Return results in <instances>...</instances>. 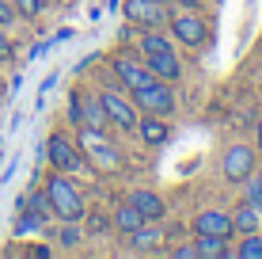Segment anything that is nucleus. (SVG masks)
<instances>
[{
    "label": "nucleus",
    "mask_w": 262,
    "mask_h": 259,
    "mask_svg": "<svg viewBox=\"0 0 262 259\" xmlns=\"http://www.w3.org/2000/svg\"><path fill=\"white\" fill-rule=\"evenodd\" d=\"M46 198H50V213H57L61 221H80L88 213L80 191L72 187V180H65V175H53L46 183Z\"/></svg>",
    "instance_id": "obj_1"
},
{
    "label": "nucleus",
    "mask_w": 262,
    "mask_h": 259,
    "mask_svg": "<svg viewBox=\"0 0 262 259\" xmlns=\"http://www.w3.org/2000/svg\"><path fill=\"white\" fill-rule=\"evenodd\" d=\"M129 92H133V103L144 107V114H171V111H175V95H171L167 80H160L152 73L144 76L141 84H133Z\"/></svg>",
    "instance_id": "obj_2"
},
{
    "label": "nucleus",
    "mask_w": 262,
    "mask_h": 259,
    "mask_svg": "<svg viewBox=\"0 0 262 259\" xmlns=\"http://www.w3.org/2000/svg\"><path fill=\"white\" fill-rule=\"evenodd\" d=\"M221 172H224V180H232V183H247L251 172H255V149L251 145H232L221 160Z\"/></svg>",
    "instance_id": "obj_3"
},
{
    "label": "nucleus",
    "mask_w": 262,
    "mask_h": 259,
    "mask_svg": "<svg viewBox=\"0 0 262 259\" xmlns=\"http://www.w3.org/2000/svg\"><path fill=\"white\" fill-rule=\"evenodd\" d=\"M103 99V111H106V118L114 122L118 130H137V103H129V99H122L118 92H103L99 95Z\"/></svg>",
    "instance_id": "obj_4"
},
{
    "label": "nucleus",
    "mask_w": 262,
    "mask_h": 259,
    "mask_svg": "<svg viewBox=\"0 0 262 259\" xmlns=\"http://www.w3.org/2000/svg\"><path fill=\"white\" fill-rule=\"evenodd\" d=\"M46 153H50V164L57 168V172H76L80 168V153H76V145H72L65 133H53L46 141Z\"/></svg>",
    "instance_id": "obj_5"
},
{
    "label": "nucleus",
    "mask_w": 262,
    "mask_h": 259,
    "mask_svg": "<svg viewBox=\"0 0 262 259\" xmlns=\"http://www.w3.org/2000/svg\"><path fill=\"white\" fill-rule=\"evenodd\" d=\"M125 15H129V23H144V27H160L167 19L164 4H156V0H125Z\"/></svg>",
    "instance_id": "obj_6"
},
{
    "label": "nucleus",
    "mask_w": 262,
    "mask_h": 259,
    "mask_svg": "<svg viewBox=\"0 0 262 259\" xmlns=\"http://www.w3.org/2000/svg\"><path fill=\"white\" fill-rule=\"evenodd\" d=\"M194 233H205V236H232V217L221 210H202L194 217Z\"/></svg>",
    "instance_id": "obj_7"
},
{
    "label": "nucleus",
    "mask_w": 262,
    "mask_h": 259,
    "mask_svg": "<svg viewBox=\"0 0 262 259\" xmlns=\"http://www.w3.org/2000/svg\"><path fill=\"white\" fill-rule=\"evenodd\" d=\"M144 69H148L152 76H160V80H179L183 76V65H179V57L171 50H164V53H148V57H144Z\"/></svg>",
    "instance_id": "obj_8"
},
{
    "label": "nucleus",
    "mask_w": 262,
    "mask_h": 259,
    "mask_svg": "<svg viewBox=\"0 0 262 259\" xmlns=\"http://www.w3.org/2000/svg\"><path fill=\"white\" fill-rule=\"evenodd\" d=\"M171 31H175V38L186 42V46H202L205 42V23L198 19V15H175V19H171Z\"/></svg>",
    "instance_id": "obj_9"
},
{
    "label": "nucleus",
    "mask_w": 262,
    "mask_h": 259,
    "mask_svg": "<svg viewBox=\"0 0 262 259\" xmlns=\"http://www.w3.org/2000/svg\"><path fill=\"white\" fill-rule=\"evenodd\" d=\"M129 202L141 210V217H144V221H160V217L167 213L164 198H160V194H152V191H133V194H129Z\"/></svg>",
    "instance_id": "obj_10"
},
{
    "label": "nucleus",
    "mask_w": 262,
    "mask_h": 259,
    "mask_svg": "<svg viewBox=\"0 0 262 259\" xmlns=\"http://www.w3.org/2000/svg\"><path fill=\"white\" fill-rule=\"evenodd\" d=\"M111 225L122 229V233H133V229L144 225V217H141V210L133 206V202H125V206H118V210L111 213Z\"/></svg>",
    "instance_id": "obj_11"
},
{
    "label": "nucleus",
    "mask_w": 262,
    "mask_h": 259,
    "mask_svg": "<svg viewBox=\"0 0 262 259\" xmlns=\"http://www.w3.org/2000/svg\"><path fill=\"white\" fill-rule=\"evenodd\" d=\"M80 118H84L80 126H92V130H103L106 122H111V118H106V111H103V99H92V95L80 103Z\"/></svg>",
    "instance_id": "obj_12"
},
{
    "label": "nucleus",
    "mask_w": 262,
    "mask_h": 259,
    "mask_svg": "<svg viewBox=\"0 0 262 259\" xmlns=\"http://www.w3.org/2000/svg\"><path fill=\"white\" fill-rule=\"evenodd\" d=\"M258 225H262V213L251 206V202H247V206H239L236 217H232V233H243V236H247V233H258Z\"/></svg>",
    "instance_id": "obj_13"
},
{
    "label": "nucleus",
    "mask_w": 262,
    "mask_h": 259,
    "mask_svg": "<svg viewBox=\"0 0 262 259\" xmlns=\"http://www.w3.org/2000/svg\"><path fill=\"white\" fill-rule=\"evenodd\" d=\"M137 133L144 137V145H164L167 141V122L164 118H137Z\"/></svg>",
    "instance_id": "obj_14"
},
{
    "label": "nucleus",
    "mask_w": 262,
    "mask_h": 259,
    "mask_svg": "<svg viewBox=\"0 0 262 259\" xmlns=\"http://www.w3.org/2000/svg\"><path fill=\"white\" fill-rule=\"evenodd\" d=\"M194 248H198V255H202V259H224V255H228L224 236H205V233H198Z\"/></svg>",
    "instance_id": "obj_15"
},
{
    "label": "nucleus",
    "mask_w": 262,
    "mask_h": 259,
    "mask_svg": "<svg viewBox=\"0 0 262 259\" xmlns=\"http://www.w3.org/2000/svg\"><path fill=\"white\" fill-rule=\"evenodd\" d=\"M114 73H118L125 84L133 88V84H141V80L148 76V69H141L137 61H129V57H114Z\"/></svg>",
    "instance_id": "obj_16"
},
{
    "label": "nucleus",
    "mask_w": 262,
    "mask_h": 259,
    "mask_svg": "<svg viewBox=\"0 0 262 259\" xmlns=\"http://www.w3.org/2000/svg\"><path fill=\"white\" fill-rule=\"evenodd\" d=\"M129 240H133V248H137V252H152V248L160 244V229H152V225H141V229H133L129 233Z\"/></svg>",
    "instance_id": "obj_17"
},
{
    "label": "nucleus",
    "mask_w": 262,
    "mask_h": 259,
    "mask_svg": "<svg viewBox=\"0 0 262 259\" xmlns=\"http://www.w3.org/2000/svg\"><path fill=\"white\" fill-rule=\"evenodd\" d=\"M12 4H15V15H23V19H34V15L46 12L50 0H12Z\"/></svg>",
    "instance_id": "obj_18"
},
{
    "label": "nucleus",
    "mask_w": 262,
    "mask_h": 259,
    "mask_svg": "<svg viewBox=\"0 0 262 259\" xmlns=\"http://www.w3.org/2000/svg\"><path fill=\"white\" fill-rule=\"evenodd\" d=\"M239 259H262V236L258 233H247V240L239 244Z\"/></svg>",
    "instance_id": "obj_19"
},
{
    "label": "nucleus",
    "mask_w": 262,
    "mask_h": 259,
    "mask_svg": "<svg viewBox=\"0 0 262 259\" xmlns=\"http://www.w3.org/2000/svg\"><path fill=\"white\" fill-rule=\"evenodd\" d=\"M164 50H171V42L164 38V34H144L141 38V53L148 57V53H164Z\"/></svg>",
    "instance_id": "obj_20"
},
{
    "label": "nucleus",
    "mask_w": 262,
    "mask_h": 259,
    "mask_svg": "<svg viewBox=\"0 0 262 259\" xmlns=\"http://www.w3.org/2000/svg\"><path fill=\"white\" fill-rule=\"evenodd\" d=\"M61 248H76L80 244V240H84V233H80V229H76V221H65V229H61Z\"/></svg>",
    "instance_id": "obj_21"
},
{
    "label": "nucleus",
    "mask_w": 262,
    "mask_h": 259,
    "mask_svg": "<svg viewBox=\"0 0 262 259\" xmlns=\"http://www.w3.org/2000/svg\"><path fill=\"white\" fill-rule=\"evenodd\" d=\"M34 229H42V213H34V210L23 213V217L15 221V233H19V236H23V233H34Z\"/></svg>",
    "instance_id": "obj_22"
},
{
    "label": "nucleus",
    "mask_w": 262,
    "mask_h": 259,
    "mask_svg": "<svg viewBox=\"0 0 262 259\" xmlns=\"http://www.w3.org/2000/svg\"><path fill=\"white\" fill-rule=\"evenodd\" d=\"M12 23H15V4L0 0V27H12Z\"/></svg>",
    "instance_id": "obj_23"
},
{
    "label": "nucleus",
    "mask_w": 262,
    "mask_h": 259,
    "mask_svg": "<svg viewBox=\"0 0 262 259\" xmlns=\"http://www.w3.org/2000/svg\"><path fill=\"white\" fill-rule=\"evenodd\" d=\"M31 210L46 217V213H50V198H46V194H31Z\"/></svg>",
    "instance_id": "obj_24"
},
{
    "label": "nucleus",
    "mask_w": 262,
    "mask_h": 259,
    "mask_svg": "<svg viewBox=\"0 0 262 259\" xmlns=\"http://www.w3.org/2000/svg\"><path fill=\"white\" fill-rule=\"evenodd\" d=\"M251 206L262 210V180H251Z\"/></svg>",
    "instance_id": "obj_25"
},
{
    "label": "nucleus",
    "mask_w": 262,
    "mask_h": 259,
    "mask_svg": "<svg viewBox=\"0 0 262 259\" xmlns=\"http://www.w3.org/2000/svg\"><path fill=\"white\" fill-rule=\"evenodd\" d=\"M175 259H198V248L194 244H179L175 248Z\"/></svg>",
    "instance_id": "obj_26"
},
{
    "label": "nucleus",
    "mask_w": 262,
    "mask_h": 259,
    "mask_svg": "<svg viewBox=\"0 0 262 259\" xmlns=\"http://www.w3.org/2000/svg\"><path fill=\"white\" fill-rule=\"evenodd\" d=\"M106 225H111V221H106V217H99V213H92V217H88V229H92V233H103Z\"/></svg>",
    "instance_id": "obj_27"
},
{
    "label": "nucleus",
    "mask_w": 262,
    "mask_h": 259,
    "mask_svg": "<svg viewBox=\"0 0 262 259\" xmlns=\"http://www.w3.org/2000/svg\"><path fill=\"white\" fill-rule=\"evenodd\" d=\"M4 57H12V42H8L4 27H0V61H4Z\"/></svg>",
    "instance_id": "obj_28"
},
{
    "label": "nucleus",
    "mask_w": 262,
    "mask_h": 259,
    "mask_svg": "<svg viewBox=\"0 0 262 259\" xmlns=\"http://www.w3.org/2000/svg\"><path fill=\"white\" fill-rule=\"evenodd\" d=\"M175 4H183V8H202L205 0H175Z\"/></svg>",
    "instance_id": "obj_29"
},
{
    "label": "nucleus",
    "mask_w": 262,
    "mask_h": 259,
    "mask_svg": "<svg viewBox=\"0 0 262 259\" xmlns=\"http://www.w3.org/2000/svg\"><path fill=\"white\" fill-rule=\"evenodd\" d=\"M255 141H258V149H262V122L255 126Z\"/></svg>",
    "instance_id": "obj_30"
},
{
    "label": "nucleus",
    "mask_w": 262,
    "mask_h": 259,
    "mask_svg": "<svg viewBox=\"0 0 262 259\" xmlns=\"http://www.w3.org/2000/svg\"><path fill=\"white\" fill-rule=\"evenodd\" d=\"M4 92H8V84H4V80H0V99H4Z\"/></svg>",
    "instance_id": "obj_31"
},
{
    "label": "nucleus",
    "mask_w": 262,
    "mask_h": 259,
    "mask_svg": "<svg viewBox=\"0 0 262 259\" xmlns=\"http://www.w3.org/2000/svg\"><path fill=\"white\" fill-rule=\"evenodd\" d=\"M156 4H167V0H156Z\"/></svg>",
    "instance_id": "obj_32"
},
{
    "label": "nucleus",
    "mask_w": 262,
    "mask_h": 259,
    "mask_svg": "<svg viewBox=\"0 0 262 259\" xmlns=\"http://www.w3.org/2000/svg\"><path fill=\"white\" fill-rule=\"evenodd\" d=\"M258 229H262V225H258Z\"/></svg>",
    "instance_id": "obj_33"
}]
</instances>
